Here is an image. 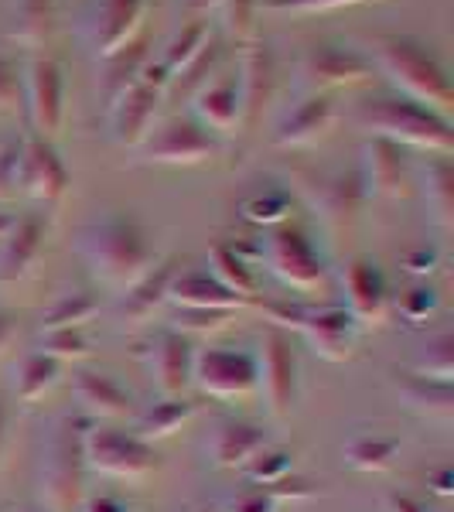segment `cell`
Wrapping results in <instances>:
<instances>
[{"mask_svg": "<svg viewBox=\"0 0 454 512\" xmlns=\"http://www.w3.org/2000/svg\"><path fill=\"white\" fill-rule=\"evenodd\" d=\"M82 454L89 472L120 478V482H144L161 468V454L154 451V444L120 427L89 424L82 434Z\"/></svg>", "mask_w": 454, "mask_h": 512, "instance_id": "7", "label": "cell"}, {"mask_svg": "<svg viewBox=\"0 0 454 512\" xmlns=\"http://www.w3.org/2000/svg\"><path fill=\"white\" fill-rule=\"evenodd\" d=\"M7 441H11V410H7V403L0 400V465H4Z\"/></svg>", "mask_w": 454, "mask_h": 512, "instance_id": "54", "label": "cell"}, {"mask_svg": "<svg viewBox=\"0 0 454 512\" xmlns=\"http://www.w3.org/2000/svg\"><path fill=\"white\" fill-rule=\"evenodd\" d=\"M79 512H134V509L123 499H117V495H86Z\"/></svg>", "mask_w": 454, "mask_h": 512, "instance_id": "52", "label": "cell"}, {"mask_svg": "<svg viewBox=\"0 0 454 512\" xmlns=\"http://www.w3.org/2000/svg\"><path fill=\"white\" fill-rule=\"evenodd\" d=\"M14 219H18L14 212H0V239H4L14 229Z\"/></svg>", "mask_w": 454, "mask_h": 512, "instance_id": "56", "label": "cell"}, {"mask_svg": "<svg viewBox=\"0 0 454 512\" xmlns=\"http://www.w3.org/2000/svg\"><path fill=\"white\" fill-rule=\"evenodd\" d=\"M280 506H284V502H280L267 485H253V489H246V492H236L233 499L219 509L222 512H280Z\"/></svg>", "mask_w": 454, "mask_h": 512, "instance_id": "48", "label": "cell"}, {"mask_svg": "<svg viewBox=\"0 0 454 512\" xmlns=\"http://www.w3.org/2000/svg\"><path fill=\"white\" fill-rule=\"evenodd\" d=\"M403 407L427 420H451L454 417V386L441 379H427L417 373H407L396 383Z\"/></svg>", "mask_w": 454, "mask_h": 512, "instance_id": "31", "label": "cell"}, {"mask_svg": "<svg viewBox=\"0 0 454 512\" xmlns=\"http://www.w3.org/2000/svg\"><path fill=\"white\" fill-rule=\"evenodd\" d=\"M65 192H69V168L62 154L55 151V144L28 134L21 147V195L55 205L62 202Z\"/></svg>", "mask_w": 454, "mask_h": 512, "instance_id": "22", "label": "cell"}, {"mask_svg": "<svg viewBox=\"0 0 454 512\" xmlns=\"http://www.w3.org/2000/svg\"><path fill=\"white\" fill-rule=\"evenodd\" d=\"M178 270H181L178 256H164V260L154 263L137 284H130L127 291H120L117 301H113V315H117V321H123V325H144V321H151L164 304H168L171 280H175Z\"/></svg>", "mask_w": 454, "mask_h": 512, "instance_id": "24", "label": "cell"}, {"mask_svg": "<svg viewBox=\"0 0 454 512\" xmlns=\"http://www.w3.org/2000/svg\"><path fill=\"white\" fill-rule=\"evenodd\" d=\"M263 448H270L267 427L257 424V420H239V417L216 420L209 431V441H205V451H209L212 465L239 468V472H243Z\"/></svg>", "mask_w": 454, "mask_h": 512, "instance_id": "23", "label": "cell"}, {"mask_svg": "<svg viewBox=\"0 0 454 512\" xmlns=\"http://www.w3.org/2000/svg\"><path fill=\"white\" fill-rule=\"evenodd\" d=\"M59 383H62V362H55V359H48V355L31 349L18 366L14 396H18L21 403H38V400H45Z\"/></svg>", "mask_w": 454, "mask_h": 512, "instance_id": "36", "label": "cell"}, {"mask_svg": "<svg viewBox=\"0 0 454 512\" xmlns=\"http://www.w3.org/2000/svg\"><path fill=\"white\" fill-rule=\"evenodd\" d=\"M414 373L427 376V379H441V383H451L454 379V335H437L420 349Z\"/></svg>", "mask_w": 454, "mask_h": 512, "instance_id": "40", "label": "cell"}, {"mask_svg": "<svg viewBox=\"0 0 454 512\" xmlns=\"http://www.w3.org/2000/svg\"><path fill=\"white\" fill-rule=\"evenodd\" d=\"M209 45H212L209 18H188L185 24H181V31L178 35H171L168 48H164V59H161V65L171 76V86H175V79L188 69V65H195L198 59H202V52Z\"/></svg>", "mask_w": 454, "mask_h": 512, "instance_id": "35", "label": "cell"}, {"mask_svg": "<svg viewBox=\"0 0 454 512\" xmlns=\"http://www.w3.org/2000/svg\"><path fill=\"white\" fill-rule=\"evenodd\" d=\"M151 62V52H147V38H137L134 45H127L123 52H117L113 59H106V72L99 76V89H103L106 106H113L117 99L127 93L130 86L140 79V72Z\"/></svg>", "mask_w": 454, "mask_h": 512, "instance_id": "34", "label": "cell"}, {"mask_svg": "<svg viewBox=\"0 0 454 512\" xmlns=\"http://www.w3.org/2000/svg\"><path fill=\"white\" fill-rule=\"evenodd\" d=\"M257 369V393L267 403V414L274 420H291L301 403V359H297L291 332L270 328L257 352Z\"/></svg>", "mask_w": 454, "mask_h": 512, "instance_id": "13", "label": "cell"}, {"mask_svg": "<svg viewBox=\"0 0 454 512\" xmlns=\"http://www.w3.org/2000/svg\"><path fill=\"white\" fill-rule=\"evenodd\" d=\"M243 475L250 478V485H274L280 478L294 475V454L270 444V448H263L257 458L243 468Z\"/></svg>", "mask_w": 454, "mask_h": 512, "instance_id": "42", "label": "cell"}, {"mask_svg": "<svg viewBox=\"0 0 454 512\" xmlns=\"http://www.w3.org/2000/svg\"><path fill=\"white\" fill-rule=\"evenodd\" d=\"M222 31L229 38L246 45V41L257 38V14H260V0H222Z\"/></svg>", "mask_w": 454, "mask_h": 512, "instance_id": "43", "label": "cell"}, {"mask_svg": "<svg viewBox=\"0 0 454 512\" xmlns=\"http://www.w3.org/2000/svg\"><path fill=\"white\" fill-rule=\"evenodd\" d=\"M342 454H345V465L356 468V472H366V475L390 472L396 465V458H400V437L359 431L345 441Z\"/></svg>", "mask_w": 454, "mask_h": 512, "instance_id": "32", "label": "cell"}, {"mask_svg": "<svg viewBox=\"0 0 454 512\" xmlns=\"http://www.w3.org/2000/svg\"><path fill=\"white\" fill-rule=\"evenodd\" d=\"M14 335H18V328H14V321L4 315V311H0V355L7 352V345L14 342Z\"/></svg>", "mask_w": 454, "mask_h": 512, "instance_id": "55", "label": "cell"}, {"mask_svg": "<svg viewBox=\"0 0 454 512\" xmlns=\"http://www.w3.org/2000/svg\"><path fill=\"white\" fill-rule=\"evenodd\" d=\"M24 512H48V509H24Z\"/></svg>", "mask_w": 454, "mask_h": 512, "instance_id": "58", "label": "cell"}, {"mask_svg": "<svg viewBox=\"0 0 454 512\" xmlns=\"http://www.w3.org/2000/svg\"><path fill=\"white\" fill-rule=\"evenodd\" d=\"M93 420L62 417L41 441L38 454V495L41 509L48 512H79L86 499V454H82V434Z\"/></svg>", "mask_w": 454, "mask_h": 512, "instance_id": "4", "label": "cell"}, {"mask_svg": "<svg viewBox=\"0 0 454 512\" xmlns=\"http://www.w3.org/2000/svg\"><path fill=\"white\" fill-rule=\"evenodd\" d=\"M253 308L280 332H301V321L308 315V304L291 301V297H260Z\"/></svg>", "mask_w": 454, "mask_h": 512, "instance_id": "45", "label": "cell"}, {"mask_svg": "<svg viewBox=\"0 0 454 512\" xmlns=\"http://www.w3.org/2000/svg\"><path fill=\"white\" fill-rule=\"evenodd\" d=\"M96 315H99L96 294L82 291V287L62 291L45 311H41V332H48V328H86Z\"/></svg>", "mask_w": 454, "mask_h": 512, "instance_id": "37", "label": "cell"}, {"mask_svg": "<svg viewBox=\"0 0 454 512\" xmlns=\"http://www.w3.org/2000/svg\"><path fill=\"white\" fill-rule=\"evenodd\" d=\"M366 52L349 45H311L294 62V89L301 96H332L338 89L366 86L373 79Z\"/></svg>", "mask_w": 454, "mask_h": 512, "instance_id": "9", "label": "cell"}, {"mask_svg": "<svg viewBox=\"0 0 454 512\" xmlns=\"http://www.w3.org/2000/svg\"><path fill=\"white\" fill-rule=\"evenodd\" d=\"M338 120L335 96H301L274 127V144L280 151H304L332 134Z\"/></svg>", "mask_w": 454, "mask_h": 512, "instance_id": "21", "label": "cell"}, {"mask_svg": "<svg viewBox=\"0 0 454 512\" xmlns=\"http://www.w3.org/2000/svg\"><path fill=\"white\" fill-rule=\"evenodd\" d=\"M198 414V403H192L188 396H161L158 403L144 410L134 424V434L144 437L147 444L161 441V437H171L175 431L188 424Z\"/></svg>", "mask_w": 454, "mask_h": 512, "instance_id": "33", "label": "cell"}, {"mask_svg": "<svg viewBox=\"0 0 454 512\" xmlns=\"http://www.w3.org/2000/svg\"><path fill=\"white\" fill-rule=\"evenodd\" d=\"M65 69L62 62H55L52 55H28L21 65V103L24 117H28L31 137L38 140H55L65 130Z\"/></svg>", "mask_w": 454, "mask_h": 512, "instance_id": "8", "label": "cell"}, {"mask_svg": "<svg viewBox=\"0 0 454 512\" xmlns=\"http://www.w3.org/2000/svg\"><path fill=\"white\" fill-rule=\"evenodd\" d=\"M369 62L376 72H383L386 82L400 96L427 106L437 117L451 120L454 89L444 62L431 52V45L410 35H376L369 38Z\"/></svg>", "mask_w": 454, "mask_h": 512, "instance_id": "2", "label": "cell"}, {"mask_svg": "<svg viewBox=\"0 0 454 512\" xmlns=\"http://www.w3.org/2000/svg\"><path fill=\"white\" fill-rule=\"evenodd\" d=\"M359 178L366 198L376 202H400L410 195L414 185V164L407 161V151L393 140L369 137L362 144V161H359Z\"/></svg>", "mask_w": 454, "mask_h": 512, "instance_id": "18", "label": "cell"}, {"mask_svg": "<svg viewBox=\"0 0 454 512\" xmlns=\"http://www.w3.org/2000/svg\"><path fill=\"white\" fill-rule=\"evenodd\" d=\"M151 0H86L79 14V41L96 62L113 59L127 45H134L144 31Z\"/></svg>", "mask_w": 454, "mask_h": 512, "instance_id": "11", "label": "cell"}, {"mask_svg": "<svg viewBox=\"0 0 454 512\" xmlns=\"http://www.w3.org/2000/svg\"><path fill=\"white\" fill-rule=\"evenodd\" d=\"M195 512H222L219 506H202V509H195Z\"/></svg>", "mask_w": 454, "mask_h": 512, "instance_id": "57", "label": "cell"}, {"mask_svg": "<svg viewBox=\"0 0 454 512\" xmlns=\"http://www.w3.org/2000/svg\"><path fill=\"white\" fill-rule=\"evenodd\" d=\"M168 301L175 308H212V311H239L246 308L243 297L222 287L209 270H178L171 280Z\"/></svg>", "mask_w": 454, "mask_h": 512, "instance_id": "29", "label": "cell"}, {"mask_svg": "<svg viewBox=\"0 0 454 512\" xmlns=\"http://www.w3.org/2000/svg\"><path fill=\"white\" fill-rule=\"evenodd\" d=\"M35 352L48 355L55 362H82L96 352V342L86 328H48V332H38L35 338Z\"/></svg>", "mask_w": 454, "mask_h": 512, "instance_id": "38", "label": "cell"}, {"mask_svg": "<svg viewBox=\"0 0 454 512\" xmlns=\"http://www.w3.org/2000/svg\"><path fill=\"white\" fill-rule=\"evenodd\" d=\"M393 308H396V315L403 321H410V325H424V321L434 318L437 308H441V294H437L434 284H427V280H414L407 291L396 297Z\"/></svg>", "mask_w": 454, "mask_h": 512, "instance_id": "41", "label": "cell"}, {"mask_svg": "<svg viewBox=\"0 0 454 512\" xmlns=\"http://www.w3.org/2000/svg\"><path fill=\"white\" fill-rule=\"evenodd\" d=\"M260 250H246L243 243H236V239H219L216 246L209 250V274L219 280L222 287H229L236 297H243L246 308H253V304L260 301Z\"/></svg>", "mask_w": 454, "mask_h": 512, "instance_id": "27", "label": "cell"}, {"mask_svg": "<svg viewBox=\"0 0 454 512\" xmlns=\"http://www.w3.org/2000/svg\"><path fill=\"white\" fill-rule=\"evenodd\" d=\"M21 103V72L7 55H0V117L14 113Z\"/></svg>", "mask_w": 454, "mask_h": 512, "instance_id": "50", "label": "cell"}, {"mask_svg": "<svg viewBox=\"0 0 454 512\" xmlns=\"http://www.w3.org/2000/svg\"><path fill=\"white\" fill-rule=\"evenodd\" d=\"M48 222L41 212H24L14 219V229L0 239V287H18L35 277L45 256Z\"/></svg>", "mask_w": 454, "mask_h": 512, "instance_id": "19", "label": "cell"}, {"mask_svg": "<svg viewBox=\"0 0 454 512\" xmlns=\"http://www.w3.org/2000/svg\"><path fill=\"white\" fill-rule=\"evenodd\" d=\"M359 4H379V0H260V11L270 14H328L342 11V7Z\"/></svg>", "mask_w": 454, "mask_h": 512, "instance_id": "47", "label": "cell"}, {"mask_svg": "<svg viewBox=\"0 0 454 512\" xmlns=\"http://www.w3.org/2000/svg\"><path fill=\"white\" fill-rule=\"evenodd\" d=\"M356 123L369 130V137L393 140L400 147H414L431 158H448L454 151L451 120L437 117L427 106L414 99L393 93V96H373L356 110Z\"/></svg>", "mask_w": 454, "mask_h": 512, "instance_id": "3", "label": "cell"}, {"mask_svg": "<svg viewBox=\"0 0 454 512\" xmlns=\"http://www.w3.org/2000/svg\"><path fill=\"white\" fill-rule=\"evenodd\" d=\"M383 509L386 512H434L424 499H417V495H410V492H390L383 499Z\"/></svg>", "mask_w": 454, "mask_h": 512, "instance_id": "51", "label": "cell"}, {"mask_svg": "<svg viewBox=\"0 0 454 512\" xmlns=\"http://www.w3.org/2000/svg\"><path fill=\"white\" fill-rule=\"evenodd\" d=\"M59 28V0H11L7 4V38L21 48L48 45Z\"/></svg>", "mask_w": 454, "mask_h": 512, "instance_id": "28", "label": "cell"}, {"mask_svg": "<svg viewBox=\"0 0 454 512\" xmlns=\"http://www.w3.org/2000/svg\"><path fill=\"white\" fill-rule=\"evenodd\" d=\"M171 89V76L161 62H147L140 79L123 93L117 103L106 106V127H110V140L117 147H130L137 151L154 130V117H158L164 96Z\"/></svg>", "mask_w": 454, "mask_h": 512, "instance_id": "10", "label": "cell"}, {"mask_svg": "<svg viewBox=\"0 0 454 512\" xmlns=\"http://www.w3.org/2000/svg\"><path fill=\"white\" fill-rule=\"evenodd\" d=\"M144 164H205L222 154V140L188 117H171L137 147Z\"/></svg>", "mask_w": 454, "mask_h": 512, "instance_id": "14", "label": "cell"}, {"mask_svg": "<svg viewBox=\"0 0 454 512\" xmlns=\"http://www.w3.org/2000/svg\"><path fill=\"white\" fill-rule=\"evenodd\" d=\"M239 311H212V308H178L175 311V332L181 335H216L233 325Z\"/></svg>", "mask_w": 454, "mask_h": 512, "instance_id": "44", "label": "cell"}, {"mask_svg": "<svg viewBox=\"0 0 454 512\" xmlns=\"http://www.w3.org/2000/svg\"><path fill=\"white\" fill-rule=\"evenodd\" d=\"M260 263L274 274L280 284L291 287L297 294H318L328 287V260L318 253V246L311 243V236L304 229L284 226L267 229V236L260 239Z\"/></svg>", "mask_w": 454, "mask_h": 512, "instance_id": "6", "label": "cell"}, {"mask_svg": "<svg viewBox=\"0 0 454 512\" xmlns=\"http://www.w3.org/2000/svg\"><path fill=\"white\" fill-rule=\"evenodd\" d=\"M72 250L86 263L93 280L117 294L137 284L158 263L147 229L127 212H103V216L89 219L86 226H79Z\"/></svg>", "mask_w": 454, "mask_h": 512, "instance_id": "1", "label": "cell"}, {"mask_svg": "<svg viewBox=\"0 0 454 512\" xmlns=\"http://www.w3.org/2000/svg\"><path fill=\"white\" fill-rule=\"evenodd\" d=\"M291 188L301 195V202L315 212V219L332 236H349L356 229L366 209V192H362L359 171H315V168H294Z\"/></svg>", "mask_w": 454, "mask_h": 512, "instance_id": "5", "label": "cell"}, {"mask_svg": "<svg viewBox=\"0 0 454 512\" xmlns=\"http://www.w3.org/2000/svg\"><path fill=\"white\" fill-rule=\"evenodd\" d=\"M72 396H76L79 410L93 424H99V420H123L134 414V393L117 376L99 373V369H76L72 373Z\"/></svg>", "mask_w": 454, "mask_h": 512, "instance_id": "25", "label": "cell"}, {"mask_svg": "<svg viewBox=\"0 0 454 512\" xmlns=\"http://www.w3.org/2000/svg\"><path fill=\"white\" fill-rule=\"evenodd\" d=\"M222 0H178V7L188 18H209V11H219Z\"/></svg>", "mask_w": 454, "mask_h": 512, "instance_id": "53", "label": "cell"}, {"mask_svg": "<svg viewBox=\"0 0 454 512\" xmlns=\"http://www.w3.org/2000/svg\"><path fill=\"white\" fill-rule=\"evenodd\" d=\"M239 82V134H253L260 127L267 106L277 96V55L267 41H246L236 62Z\"/></svg>", "mask_w": 454, "mask_h": 512, "instance_id": "15", "label": "cell"}, {"mask_svg": "<svg viewBox=\"0 0 454 512\" xmlns=\"http://www.w3.org/2000/svg\"><path fill=\"white\" fill-rule=\"evenodd\" d=\"M414 175L420 178V195L424 205L431 212L434 226L441 233H451L454 226V171L448 158H427V164L414 168Z\"/></svg>", "mask_w": 454, "mask_h": 512, "instance_id": "30", "label": "cell"}, {"mask_svg": "<svg viewBox=\"0 0 454 512\" xmlns=\"http://www.w3.org/2000/svg\"><path fill=\"white\" fill-rule=\"evenodd\" d=\"M338 280H342V294H345L342 308L359 321L362 332L366 328H383L393 311V294L390 284H386V274L379 270V263L369 260V256H352Z\"/></svg>", "mask_w": 454, "mask_h": 512, "instance_id": "16", "label": "cell"}, {"mask_svg": "<svg viewBox=\"0 0 454 512\" xmlns=\"http://www.w3.org/2000/svg\"><path fill=\"white\" fill-rule=\"evenodd\" d=\"M192 120L202 123L209 134L233 137L239 134V82L236 69L209 76V82L195 89L192 96Z\"/></svg>", "mask_w": 454, "mask_h": 512, "instance_id": "26", "label": "cell"}, {"mask_svg": "<svg viewBox=\"0 0 454 512\" xmlns=\"http://www.w3.org/2000/svg\"><path fill=\"white\" fill-rule=\"evenodd\" d=\"M21 147L24 137H11L0 144V202L21 195Z\"/></svg>", "mask_w": 454, "mask_h": 512, "instance_id": "46", "label": "cell"}, {"mask_svg": "<svg viewBox=\"0 0 454 512\" xmlns=\"http://www.w3.org/2000/svg\"><path fill=\"white\" fill-rule=\"evenodd\" d=\"M192 383L198 386V393L212 396V400H246V396H257V352L236 349V345H205V349H195Z\"/></svg>", "mask_w": 454, "mask_h": 512, "instance_id": "12", "label": "cell"}, {"mask_svg": "<svg viewBox=\"0 0 454 512\" xmlns=\"http://www.w3.org/2000/svg\"><path fill=\"white\" fill-rule=\"evenodd\" d=\"M291 209H294L291 192H284V188H267V192L250 195L243 205H239L243 219L253 222V226H260V229L284 226V222L291 219Z\"/></svg>", "mask_w": 454, "mask_h": 512, "instance_id": "39", "label": "cell"}, {"mask_svg": "<svg viewBox=\"0 0 454 512\" xmlns=\"http://www.w3.org/2000/svg\"><path fill=\"white\" fill-rule=\"evenodd\" d=\"M297 335H304V342L325 362H345L359 349L362 325L342 304H321V308H308Z\"/></svg>", "mask_w": 454, "mask_h": 512, "instance_id": "20", "label": "cell"}, {"mask_svg": "<svg viewBox=\"0 0 454 512\" xmlns=\"http://www.w3.org/2000/svg\"><path fill=\"white\" fill-rule=\"evenodd\" d=\"M437 267H441V250L437 246H414V250L400 256V270L414 280H427Z\"/></svg>", "mask_w": 454, "mask_h": 512, "instance_id": "49", "label": "cell"}, {"mask_svg": "<svg viewBox=\"0 0 454 512\" xmlns=\"http://www.w3.org/2000/svg\"><path fill=\"white\" fill-rule=\"evenodd\" d=\"M140 362H144V373L151 376L154 390L161 396H185V390L192 386L195 345L192 338L175 332V328H161V332L147 335Z\"/></svg>", "mask_w": 454, "mask_h": 512, "instance_id": "17", "label": "cell"}]
</instances>
